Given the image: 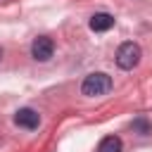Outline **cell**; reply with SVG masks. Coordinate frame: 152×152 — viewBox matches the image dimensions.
Here are the masks:
<instances>
[{
	"label": "cell",
	"mask_w": 152,
	"mask_h": 152,
	"mask_svg": "<svg viewBox=\"0 0 152 152\" xmlns=\"http://www.w3.org/2000/svg\"><path fill=\"white\" fill-rule=\"evenodd\" d=\"M112 78L107 76V74H88L86 78H83V83H81V93L86 95V97H100V95H107L109 90H112Z\"/></svg>",
	"instance_id": "obj_1"
},
{
	"label": "cell",
	"mask_w": 152,
	"mask_h": 152,
	"mask_svg": "<svg viewBox=\"0 0 152 152\" xmlns=\"http://www.w3.org/2000/svg\"><path fill=\"white\" fill-rule=\"evenodd\" d=\"M140 57H142L140 45H138V43H133V40H128V43H124V45L116 50V66H119V69H124V71H131V69H135V66H138Z\"/></svg>",
	"instance_id": "obj_2"
},
{
	"label": "cell",
	"mask_w": 152,
	"mask_h": 152,
	"mask_svg": "<svg viewBox=\"0 0 152 152\" xmlns=\"http://www.w3.org/2000/svg\"><path fill=\"white\" fill-rule=\"evenodd\" d=\"M52 52H55V43H52V38H48V36L36 38L33 45H31V55H33V59H38V62H48V59L52 57Z\"/></svg>",
	"instance_id": "obj_3"
},
{
	"label": "cell",
	"mask_w": 152,
	"mask_h": 152,
	"mask_svg": "<svg viewBox=\"0 0 152 152\" xmlns=\"http://www.w3.org/2000/svg\"><path fill=\"white\" fill-rule=\"evenodd\" d=\"M14 124H17L19 128L33 131V128L40 126V114H38L36 109H31V107H21V109L14 114Z\"/></svg>",
	"instance_id": "obj_4"
},
{
	"label": "cell",
	"mask_w": 152,
	"mask_h": 152,
	"mask_svg": "<svg viewBox=\"0 0 152 152\" xmlns=\"http://www.w3.org/2000/svg\"><path fill=\"white\" fill-rule=\"evenodd\" d=\"M112 26H114V17L107 14V12H97V14L90 17V31H95V33L109 31Z\"/></svg>",
	"instance_id": "obj_5"
},
{
	"label": "cell",
	"mask_w": 152,
	"mask_h": 152,
	"mask_svg": "<svg viewBox=\"0 0 152 152\" xmlns=\"http://www.w3.org/2000/svg\"><path fill=\"white\" fill-rule=\"evenodd\" d=\"M97 152H121V138L119 135H107L100 140Z\"/></svg>",
	"instance_id": "obj_6"
},
{
	"label": "cell",
	"mask_w": 152,
	"mask_h": 152,
	"mask_svg": "<svg viewBox=\"0 0 152 152\" xmlns=\"http://www.w3.org/2000/svg\"><path fill=\"white\" fill-rule=\"evenodd\" d=\"M133 131L140 133V135H150L152 133V124L145 116H138V119H133Z\"/></svg>",
	"instance_id": "obj_7"
},
{
	"label": "cell",
	"mask_w": 152,
	"mask_h": 152,
	"mask_svg": "<svg viewBox=\"0 0 152 152\" xmlns=\"http://www.w3.org/2000/svg\"><path fill=\"white\" fill-rule=\"evenodd\" d=\"M0 59H2V48H0Z\"/></svg>",
	"instance_id": "obj_8"
}]
</instances>
